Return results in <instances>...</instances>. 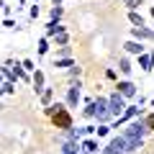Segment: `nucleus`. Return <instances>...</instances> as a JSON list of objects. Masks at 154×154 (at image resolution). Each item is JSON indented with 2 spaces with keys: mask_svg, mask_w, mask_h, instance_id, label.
I'll use <instances>...</instances> for the list:
<instances>
[{
  "mask_svg": "<svg viewBox=\"0 0 154 154\" xmlns=\"http://www.w3.org/2000/svg\"><path fill=\"white\" fill-rule=\"evenodd\" d=\"M51 126L54 128H59V131H69V128H75V121H72V113H69V108H59L54 116H51Z\"/></svg>",
  "mask_w": 154,
  "mask_h": 154,
  "instance_id": "obj_1",
  "label": "nucleus"
},
{
  "mask_svg": "<svg viewBox=\"0 0 154 154\" xmlns=\"http://www.w3.org/2000/svg\"><path fill=\"white\" fill-rule=\"evenodd\" d=\"M80 100H82V82H80V80H75V82H69V88H67L64 105H67V108H77V105H80Z\"/></svg>",
  "mask_w": 154,
  "mask_h": 154,
  "instance_id": "obj_2",
  "label": "nucleus"
},
{
  "mask_svg": "<svg viewBox=\"0 0 154 154\" xmlns=\"http://www.w3.org/2000/svg\"><path fill=\"white\" fill-rule=\"evenodd\" d=\"M149 134L146 123H144V118L139 116V118H134V121L126 123V128H123V136H136V139H144Z\"/></svg>",
  "mask_w": 154,
  "mask_h": 154,
  "instance_id": "obj_3",
  "label": "nucleus"
},
{
  "mask_svg": "<svg viewBox=\"0 0 154 154\" xmlns=\"http://www.w3.org/2000/svg\"><path fill=\"white\" fill-rule=\"evenodd\" d=\"M116 93L121 95L123 100H131V98H136L139 88L131 82V80H118V82H116Z\"/></svg>",
  "mask_w": 154,
  "mask_h": 154,
  "instance_id": "obj_4",
  "label": "nucleus"
},
{
  "mask_svg": "<svg viewBox=\"0 0 154 154\" xmlns=\"http://www.w3.org/2000/svg\"><path fill=\"white\" fill-rule=\"evenodd\" d=\"M108 110H110V116H113V118H118V116L126 110V100H123L121 95L116 93V90L108 95Z\"/></svg>",
  "mask_w": 154,
  "mask_h": 154,
  "instance_id": "obj_5",
  "label": "nucleus"
},
{
  "mask_svg": "<svg viewBox=\"0 0 154 154\" xmlns=\"http://www.w3.org/2000/svg\"><path fill=\"white\" fill-rule=\"evenodd\" d=\"M100 154H126V141H123V136H121V134L113 136L108 141V146L100 149Z\"/></svg>",
  "mask_w": 154,
  "mask_h": 154,
  "instance_id": "obj_6",
  "label": "nucleus"
},
{
  "mask_svg": "<svg viewBox=\"0 0 154 154\" xmlns=\"http://www.w3.org/2000/svg\"><path fill=\"white\" fill-rule=\"evenodd\" d=\"M131 38H134V41H141V44H144V41H154V31L149 26H141V28H134L131 26Z\"/></svg>",
  "mask_w": 154,
  "mask_h": 154,
  "instance_id": "obj_7",
  "label": "nucleus"
},
{
  "mask_svg": "<svg viewBox=\"0 0 154 154\" xmlns=\"http://www.w3.org/2000/svg\"><path fill=\"white\" fill-rule=\"evenodd\" d=\"M44 88H46V75H44L41 69H36V72L31 75V90H33L36 95H41V93H44Z\"/></svg>",
  "mask_w": 154,
  "mask_h": 154,
  "instance_id": "obj_8",
  "label": "nucleus"
},
{
  "mask_svg": "<svg viewBox=\"0 0 154 154\" xmlns=\"http://www.w3.org/2000/svg\"><path fill=\"white\" fill-rule=\"evenodd\" d=\"M136 62H139V69H141V72H152V69H154V57H152V51H149V54H146V51L139 54Z\"/></svg>",
  "mask_w": 154,
  "mask_h": 154,
  "instance_id": "obj_9",
  "label": "nucleus"
},
{
  "mask_svg": "<svg viewBox=\"0 0 154 154\" xmlns=\"http://www.w3.org/2000/svg\"><path fill=\"white\" fill-rule=\"evenodd\" d=\"M98 141H95L93 136H88V139H82V141H80V152L82 154H98Z\"/></svg>",
  "mask_w": 154,
  "mask_h": 154,
  "instance_id": "obj_10",
  "label": "nucleus"
},
{
  "mask_svg": "<svg viewBox=\"0 0 154 154\" xmlns=\"http://www.w3.org/2000/svg\"><path fill=\"white\" fill-rule=\"evenodd\" d=\"M123 141H126V154H134V152H139L144 146V139H136V136H123Z\"/></svg>",
  "mask_w": 154,
  "mask_h": 154,
  "instance_id": "obj_11",
  "label": "nucleus"
},
{
  "mask_svg": "<svg viewBox=\"0 0 154 154\" xmlns=\"http://www.w3.org/2000/svg\"><path fill=\"white\" fill-rule=\"evenodd\" d=\"M144 49H146V46L141 44V41H134V38H128L126 44H123V51H126V54H144Z\"/></svg>",
  "mask_w": 154,
  "mask_h": 154,
  "instance_id": "obj_12",
  "label": "nucleus"
},
{
  "mask_svg": "<svg viewBox=\"0 0 154 154\" xmlns=\"http://www.w3.org/2000/svg\"><path fill=\"white\" fill-rule=\"evenodd\" d=\"M62 31H67V28L62 26L59 21H49V23H46V33H44V36L46 38H54L57 33H62Z\"/></svg>",
  "mask_w": 154,
  "mask_h": 154,
  "instance_id": "obj_13",
  "label": "nucleus"
},
{
  "mask_svg": "<svg viewBox=\"0 0 154 154\" xmlns=\"http://www.w3.org/2000/svg\"><path fill=\"white\" fill-rule=\"evenodd\" d=\"M59 154H80V141H64V144H59Z\"/></svg>",
  "mask_w": 154,
  "mask_h": 154,
  "instance_id": "obj_14",
  "label": "nucleus"
},
{
  "mask_svg": "<svg viewBox=\"0 0 154 154\" xmlns=\"http://www.w3.org/2000/svg\"><path fill=\"white\" fill-rule=\"evenodd\" d=\"M128 23H131L134 28H141V26H146V21H144V16L139 11H128Z\"/></svg>",
  "mask_w": 154,
  "mask_h": 154,
  "instance_id": "obj_15",
  "label": "nucleus"
},
{
  "mask_svg": "<svg viewBox=\"0 0 154 154\" xmlns=\"http://www.w3.org/2000/svg\"><path fill=\"white\" fill-rule=\"evenodd\" d=\"M38 100H41V105H44V108H49V105L54 103V88H44V93L38 95Z\"/></svg>",
  "mask_w": 154,
  "mask_h": 154,
  "instance_id": "obj_16",
  "label": "nucleus"
},
{
  "mask_svg": "<svg viewBox=\"0 0 154 154\" xmlns=\"http://www.w3.org/2000/svg\"><path fill=\"white\" fill-rule=\"evenodd\" d=\"M118 72H121V75H126V77L134 72V67H131V59H128L126 54H123L121 59H118Z\"/></svg>",
  "mask_w": 154,
  "mask_h": 154,
  "instance_id": "obj_17",
  "label": "nucleus"
},
{
  "mask_svg": "<svg viewBox=\"0 0 154 154\" xmlns=\"http://www.w3.org/2000/svg\"><path fill=\"white\" fill-rule=\"evenodd\" d=\"M49 41L57 46V49H59V46H69V33H67V31H62V33H57L54 38H49Z\"/></svg>",
  "mask_w": 154,
  "mask_h": 154,
  "instance_id": "obj_18",
  "label": "nucleus"
},
{
  "mask_svg": "<svg viewBox=\"0 0 154 154\" xmlns=\"http://www.w3.org/2000/svg\"><path fill=\"white\" fill-rule=\"evenodd\" d=\"M51 67H54V69H69V67H75V59H72V57H67V59H54Z\"/></svg>",
  "mask_w": 154,
  "mask_h": 154,
  "instance_id": "obj_19",
  "label": "nucleus"
},
{
  "mask_svg": "<svg viewBox=\"0 0 154 154\" xmlns=\"http://www.w3.org/2000/svg\"><path fill=\"white\" fill-rule=\"evenodd\" d=\"M49 49H51V41H49L46 36H41V38H38V57L49 54Z\"/></svg>",
  "mask_w": 154,
  "mask_h": 154,
  "instance_id": "obj_20",
  "label": "nucleus"
},
{
  "mask_svg": "<svg viewBox=\"0 0 154 154\" xmlns=\"http://www.w3.org/2000/svg\"><path fill=\"white\" fill-rule=\"evenodd\" d=\"M80 75H82V67H69V69H67V80H69V82H75V80H80Z\"/></svg>",
  "mask_w": 154,
  "mask_h": 154,
  "instance_id": "obj_21",
  "label": "nucleus"
},
{
  "mask_svg": "<svg viewBox=\"0 0 154 154\" xmlns=\"http://www.w3.org/2000/svg\"><path fill=\"white\" fill-rule=\"evenodd\" d=\"M49 21H62V16H64V8L62 5H51V11H49Z\"/></svg>",
  "mask_w": 154,
  "mask_h": 154,
  "instance_id": "obj_22",
  "label": "nucleus"
},
{
  "mask_svg": "<svg viewBox=\"0 0 154 154\" xmlns=\"http://www.w3.org/2000/svg\"><path fill=\"white\" fill-rule=\"evenodd\" d=\"M82 118H95V105H93V100H88V103H85V110H82Z\"/></svg>",
  "mask_w": 154,
  "mask_h": 154,
  "instance_id": "obj_23",
  "label": "nucleus"
},
{
  "mask_svg": "<svg viewBox=\"0 0 154 154\" xmlns=\"http://www.w3.org/2000/svg\"><path fill=\"white\" fill-rule=\"evenodd\" d=\"M67 57H72V46H59L54 54V59H67Z\"/></svg>",
  "mask_w": 154,
  "mask_h": 154,
  "instance_id": "obj_24",
  "label": "nucleus"
},
{
  "mask_svg": "<svg viewBox=\"0 0 154 154\" xmlns=\"http://www.w3.org/2000/svg\"><path fill=\"white\" fill-rule=\"evenodd\" d=\"M21 67L28 72V75H33V72H36V62H33V59H23V62H21Z\"/></svg>",
  "mask_w": 154,
  "mask_h": 154,
  "instance_id": "obj_25",
  "label": "nucleus"
},
{
  "mask_svg": "<svg viewBox=\"0 0 154 154\" xmlns=\"http://www.w3.org/2000/svg\"><path fill=\"white\" fill-rule=\"evenodd\" d=\"M123 5H126L128 11H139V8L144 5V0H123Z\"/></svg>",
  "mask_w": 154,
  "mask_h": 154,
  "instance_id": "obj_26",
  "label": "nucleus"
},
{
  "mask_svg": "<svg viewBox=\"0 0 154 154\" xmlns=\"http://www.w3.org/2000/svg\"><path fill=\"white\" fill-rule=\"evenodd\" d=\"M95 134H98V136H108V134H110V123H98Z\"/></svg>",
  "mask_w": 154,
  "mask_h": 154,
  "instance_id": "obj_27",
  "label": "nucleus"
},
{
  "mask_svg": "<svg viewBox=\"0 0 154 154\" xmlns=\"http://www.w3.org/2000/svg\"><path fill=\"white\" fill-rule=\"evenodd\" d=\"M59 108H64V105H62V103H51L49 108H44V113H46V116H49V118H51V116H54V113H57V110H59Z\"/></svg>",
  "mask_w": 154,
  "mask_h": 154,
  "instance_id": "obj_28",
  "label": "nucleus"
},
{
  "mask_svg": "<svg viewBox=\"0 0 154 154\" xmlns=\"http://www.w3.org/2000/svg\"><path fill=\"white\" fill-rule=\"evenodd\" d=\"M3 28H8V31H13V28H16V31H18V26H16V21H13V18H3Z\"/></svg>",
  "mask_w": 154,
  "mask_h": 154,
  "instance_id": "obj_29",
  "label": "nucleus"
},
{
  "mask_svg": "<svg viewBox=\"0 0 154 154\" xmlns=\"http://www.w3.org/2000/svg\"><path fill=\"white\" fill-rule=\"evenodd\" d=\"M144 123H146V128H149V131H154V113L144 116Z\"/></svg>",
  "mask_w": 154,
  "mask_h": 154,
  "instance_id": "obj_30",
  "label": "nucleus"
},
{
  "mask_svg": "<svg viewBox=\"0 0 154 154\" xmlns=\"http://www.w3.org/2000/svg\"><path fill=\"white\" fill-rule=\"evenodd\" d=\"M38 13H41V11H38V5H31V11H28V18H33V21H36Z\"/></svg>",
  "mask_w": 154,
  "mask_h": 154,
  "instance_id": "obj_31",
  "label": "nucleus"
},
{
  "mask_svg": "<svg viewBox=\"0 0 154 154\" xmlns=\"http://www.w3.org/2000/svg\"><path fill=\"white\" fill-rule=\"evenodd\" d=\"M105 77H108V80H116V82H118V75H116V69H105Z\"/></svg>",
  "mask_w": 154,
  "mask_h": 154,
  "instance_id": "obj_32",
  "label": "nucleus"
},
{
  "mask_svg": "<svg viewBox=\"0 0 154 154\" xmlns=\"http://www.w3.org/2000/svg\"><path fill=\"white\" fill-rule=\"evenodd\" d=\"M0 8H3V13H5V18H11V5H5V3L0 0Z\"/></svg>",
  "mask_w": 154,
  "mask_h": 154,
  "instance_id": "obj_33",
  "label": "nucleus"
},
{
  "mask_svg": "<svg viewBox=\"0 0 154 154\" xmlns=\"http://www.w3.org/2000/svg\"><path fill=\"white\" fill-rule=\"evenodd\" d=\"M23 5H26V0H18V8H23Z\"/></svg>",
  "mask_w": 154,
  "mask_h": 154,
  "instance_id": "obj_34",
  "label": "nucleus"
},
{
  "mask_svg": "<svg viewBox=\"0 0 154 154\" xmlns=\"http://www.w3.org/2000/svg\"><path fill=\"white\" fill-rule=\"evenodd\" d=\"M149 16H152V18H154V5H152V8H149Z\"/></svg>",
  "mask_w": 154,
  "mask_h": 154,
  "instance_id": "obj_35",
  "label": "nucleus"
},
{
  "mask_svg": "<svg viewBox=\"0 0 154 154\" xmlns=\"http://www.w3.org/2000/svg\"><path fill=\"white\" fill-rule=\"evenodd\" d=\"M51 3H54V5H62V0H51Z\"/></svg>",
  "mask_w": 154,
  "mask_h": 154,
  "instance_id": "obj_36",
  "label": "nucleus"
},
{
  "mask_svg": "<svg viewBox=\"0 0 154 154\" xmlns=\"http://www.w3.org/2000/svg\"><path fill=\"white\" fill-rule=\"evenodd\" d=\"M3 82H5V77H3V75H0V85H3Z\"/></svg>",
  "mask_w": 154,
  "mask_h": 154,
  "instance_id": "obj_37",
  "label": "nucleus"
},
{
  "mask_svg": "<svg viewBox=\"0 0 154 154\" xmlns=\"http://www.w3.org/2000/svg\"><path fill=\"white\" fill-rule=\"evenodd\" d=\"M149 105H154V98H152V100H149Z\"/></svg>",
  "mask_w": 154,
  "mask_h": 154,
  "instance_id": "obj_38",
  "label": "nucleus"
},
{
  "mask_svg": "<svg viewBox=\"0 0 154 154\" xmlns=\"http://www.w3.org/2000/svg\"><path fill=\"white\" fill-rule=\"evenodd\" d=\"M36 3H38V0H33V5H36Z\"/></svg>",
  "mask_w": 154,
  "mask_h": 154,
  "instance_id": "obj_39",
  "label": "nucleus"
},
{
  "mask_svg": "<svg viewBox=\"0 0 154 154\" xmlns=\"http://www.w3.org/2000/svg\"><path fill=\"white\" fill-rule=\"evenodd\" d=\"M0 108H3V103H0Z\"/></svg>",
  "mask_w": 154,
  "mask_h": 154,
  "instance_id": "obj_40",
  "label": "nucleus"
},
{
  "mask_svg": "<svg viewBox=\"0 0 154 154\" xmlns=\"http://www.w3.org/2000/svg\"><path fill=\"white\" fill-rule=\"evenodd\" d=\"M80 154H82V152H80Z\"/></svg>",
  "mask_w": 154,
  "mask_h": 154,
  "instance_id": "obj_41",
  "label": "nucleus"
}]
</instances>
